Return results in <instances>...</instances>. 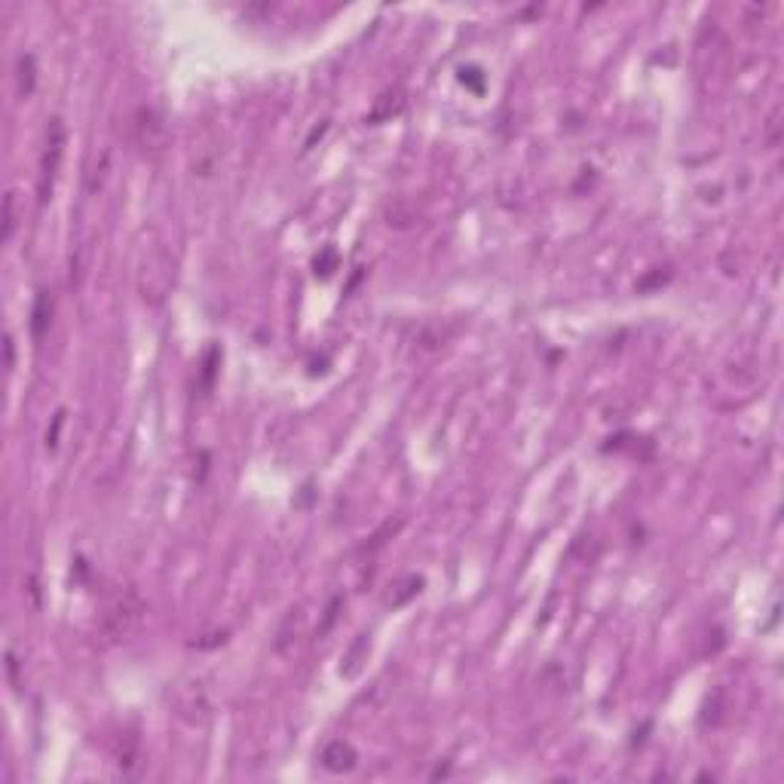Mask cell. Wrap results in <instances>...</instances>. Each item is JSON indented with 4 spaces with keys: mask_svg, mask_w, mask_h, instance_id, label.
Returning a JSON list of instances; mask_svg holds the SVG:
<instances>
[{
    "mask_svg": "<svg viewBox=\"0 0 784 784\" xmlns=\"http://www.w3.org/2000/svg\"><path fill=\"white\" fill-rule=\"evenodd\" d=\"M352 760H355V753L350 751V745H343V741H338V745H331L325 751V766H331V769H350Z\"/></svg>",
    "mask_w": 784,
    "mask_h": 784,
    "instance_id": "cell-1",
    "label": "cell"
}]
</instances>
